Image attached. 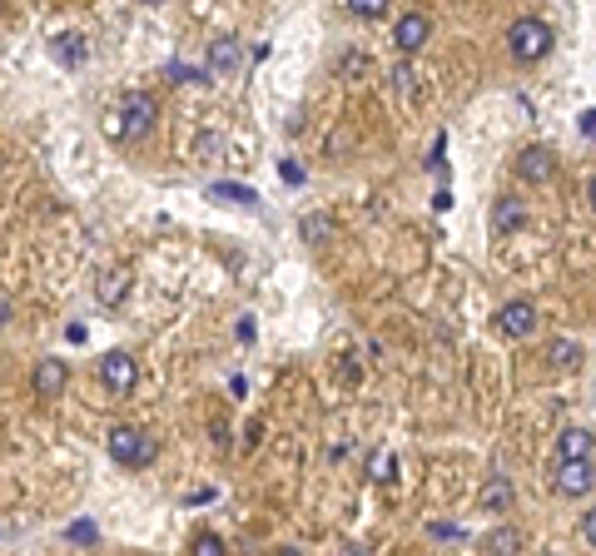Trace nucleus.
Instances as JSON below:
<instances>
[{
  "mask_svg": "<svg viewBox=\"0 0 596 556\" xmlns=\"http://www.w3.org/2000/svg\"><path fill=\"white\" fill-rule=\"evenodd\" d=\"M209 199H229V204H239V209H254V204H259V194L244 189V184H209Z\"/></svg>",
  "mask_w": 596,
  "mask_h": 556,
  "instance_id": "obj_17",
  "label": "nucleus"
},
{
  "mask_svg": "<svg viewBox=\"0 0 596 556\" xmlns=\"http://www.w3.org/2000/svg\"><path fill=\"white\" fill-rule=\"evenodd\" d=\"M279 174H284V184H303V179H308L298 159H279Z\"/></svg>",
  "mask_w": 596,
  "mask_h": 556,
  "instance_id": "obj_23",
  "label": "nucleus"
},
{
  "mask_svg": "<svg viewBox=\"0 0 596 556\" xmlns=\"http://www.w3.org/2000/svg\"><path fill=\"white\" fill-rule=\"evenodd\" d=\"M507 50H512L517 65H537V60H547V55H552V25L537 20V15H522V20L507 30Z\"/></svg>",
  "mask_w": 596,
  "mask_h": 556,
  "instance_id": "obj_1",
  "label": "nucleus"
},
{
  "mask_svg": "<svg viewBox=\"0 0 596 556\" xmlns=\"http://www.w3.org/2000/svg\"><path fill=\"white\" fill-rule=\"evenodd\" d=\"M145 5H159V0H145Z\"/></svg>",
  "mask_w": 596,
  "mask_h": 556,
  "instance_id": "obj_28",
  "label": "nucleus"
},
{
  "mask_svg": "<svg viewBox=\"0 0 596 556\" xmlns=\"http://www.w3.org/2000/svg\"><path fill=\"white\" fill-rule=\"evenodd\" d=\"M154 120H159V100L154 95H125L120 100V125H125V135H149L154 130Z\"/></svg>",
  "mask_w": 596,
  "mask_h": 556,
  "instance_id": "obj_6",
  "label": "nucleus"
},
{
  "mask_svg": "<svg viewBox=\"0 0 596 556\" xmlns=\"http://www.w3.org/2000/svg\"><path fill=\"white\" fill-rule=\"evenodd\" d=\"M298 234H303V244L323 249V244H333V239H338V224H333L328 214H303V219H298Z\"/></svg>",
  "mask_w": 596,
  "mask_h": 556,
  "instance_id": "obj_11",
  "label": "nucleus"
},
{
  "mask_svg": "<svg viewBox=\"0 0 596 556\" xmlns=\"http://www.w3.org/2000/svg\"><path fill=\"white\" fill-rule=\"evenodd\" d=\"M522 547H527V537L517 527H492L482 537V552H522Z\"/></svg>",
  "mask_w": 596,
  "mask_h": 556,
  "instance_id": "obj_15",
  "label": "nucleus"
},
{
  "mask_svg": "<svg viewBox=\"0 0 596 556\" xmlns=\"http://www.w3.org/2000/svg\"><path fill=\"white\" fill-rule=\"evenodd\" d=\"M582 537H587V547H596V507L582 517Z\"/></svg>",
  "mask_w": 596,
  "mask_h": 556,
  "instance_id": "obj_24",
  "label": "nucleus"
},
{
  "mask_svg": "<svg viewBox=\"0 0 596 556\" xmlns=\"http://www.w3.org/2000/svg\"><path fill=\"white\" fill-rule=\"evenodd\" d=\"M512 169H517V179H522V184H537V189H542V184H552V179H557V154H552L547 144H527V149L517 154V164H512Z\"/></svg>",
  "mask_w": 596,
  "mask_h": 556,
  "instance_id": "obj_4",
  "label": "nucleus"
},
{
  "mask_svg": "<svg viewBox=\"0 0 596 556\" xmlns=\"http://www.w3.org/2000/svg\"><path fill=\"white\" fill-rule=\"evenodd\" d=\"M388 5H393V0H348L353 20H383V15H388Z\"/></svg>",
  "mask_w": 596,
  "mask_h": 556,
  "instance_id": "obj_19",
  "label": "nucleus"
},
{
  "mask_svg": "<svg viewBox=\"0 0 596 556\" xmlns=\"http://www.w3.org/2000/svg\"><path fill=\"white\" fill-rule=\"evenodd\" d=\"M587 204H592V214H596V179L587 184Z\"/></svg>",
  "mask_w": 596,
  "mask_h": 556,
  "instance_id": "obj_27",
  "label": "nucleus"
},
{
  "mask_svg": "<svg viewBox=\"0 0 596 556\" xmlns=\"http://www.w3.org/2000/svg\"><path fill=\"white\" fill-rule=\"evenodd\" d=\"M552 487H557V497H587V492L596 487L592 457H562V462H557V477H552Z\"/></svg>",
  "mask_w": 596,
  "mask_h": 556,
  "instance_id": "obj_3",
  "label": "nucleus"
},
{
  "mask_svg": "<svg viewBox=\"0 0 596 556\" xmlns=\"http://www.w3.org/2000/svg\"><path fill=\"white\" fill-rule=\"evenodd\" d=\"M0 5H5V0H0Z\"/></svg>",
  "mask_w": 596,
  "mask_h": 556,
  "instance_id": "obj_29",
  "label": "nucleus"
},
{
  "mask_svg": "<svg viewBox=\"0 0 596 556\" xmlns=\"http://www.w3.org/2000/svg\"><path fill=\"white\" fill-rule=\"evenodd\" d=\"M65 383H70V368H65L60 358L35 363V398H40V403H55V398L65 393Z\"/></svg>",
  "mask_w": 596,
  "mask_h": 556,
  "instance_id": "obj_9",
  "label": "nucleus"
},
{
  "mask_svg": "<svg viewBox=\"0 0 596 556\" xmlns=\"http://www.w3.org/2000/svg\"><path fill=\"white\" fill-rule=\"evenodd\" d=\"M363 65H368V60H363V55H348V60H343V75H358V70H363Z\"/></svg>",
  "mask_w": 596,
  "mask_h": 556,
  "instance_id": "obj_26",
  "label": "nucleus"
},
{
  "mask_svg": "<svg viewBox=\"0 0 596 556\" xmlns=\"http://www.w3.org/2000/svg\"><path fill=\"white\" fill-rule=\"evenodd\" d=\"M100 383H105L110 393H130V388L140 383V363H135L130 353H105V358H100Z\"/></svg>",
  "mask_w": 596,
  "mask_h": 556,
  "instance_id": "obj_7",
  "label": "nucleus"
},
{
  "mask_svg": "<svg viewBox=\"0 0 596 556\" xmlns=\"http://www.w3.org/2000/svg\"><path fill=\"white\" fill-rule=\"evenodd\" d=\"M428 35H433V20H428V15H418V10H408V15L393 25V45H398L403 55H413L418 45H428Z\"/></svg>",
  "mask_w": 596,
  "mask_h": 556,
  "instance_id": "obj_8",
  "label": "nucleus"
},
{
  "mask_svg": "<svg viewBox=\"0 0 596 556\" xmlns=\"http://www.w3.org/2000/svg\"><path fill=\"white\" fill-rule=\"evenodd\" d=\"M65 537H70L75 547H95V542H100V532H95V522H85V517H80V522H75V527H70Z\"/></svg>",
  "mask_w": 596,
  "mask_h": 556,
  "instance_id": "obj_22",
  "label": "nucleus"
},
{
  "mask_svg": "<svg viewBox=\"0 0 596 556\" xmlns=\"http://www.w3.org/2000/svg\"><path fill=\"white\" fill-rule=\"evenodd\" d=\"M577 125H582V135H587V139H596V110H587V115H582Z\"/></svg>",
  "mask_w": 596,
  "mask_h": 556,
  "instance_id": "obj_25",
  "label": "nucleus"
},
{
  "mask_svg": "<svg viewBox=\"0 0 596 556\" xmlns=\"http://www.w3.org/2000/svg\"><path fill=\"white\" fill-rule=\"evenodd\" d=\"M542 363L557 368V373H572V368H582V348H577L572 338H552L547 353H542Z\"/></svg>",
  "mask_w": 596,
  "mask_h": 556,
  "instance_id": "obj_12",
  "label": "nucleus"
},
{
  "mask_svg": "<svg viewBox=\"0 0 596 556\" xmlns=\"http://www.w3.org/2000/svg\"><path fill=\"white\" fill-rule=\"evenodd\" d=\"M239 65V50H234V40H219V45H209V70H234Z\"/></svg>",
  "mask_w": 596,
  "mask_h": 556,
  "instance_id": "obj_18",
  "label": "nucleus"
},
{
  "mask_svg": "<svg viewBox=\"0 0 596 556\" xmlns=\"http://www.w3.org/2000/svg\"><path fill=\"white\" fill-rule=\"evenodd\" d=\"M527 224V204L517 199V194H502L497 204H492V234H517Z\"/></svg>",
  "mask_w": 596,
  "mask_h": 556,
  "instance_id": "obj_10",
  "label": "nucleus"
},
{
  "mask_svg": "<svg viewBox=\"0 0 596 556\" xmlns=\"http://www.w3.org/2000/svg\"><path fill=\"white\" fill-rule=\"evenodd\" d=\"M592 447H596V437L587 427H567L562 442H557V457H592Z\"/></svg>",
  "mask_w": 596,
  "mask_h": 556,
  "instance_id": "obj_14",
  "label": "nucleus"
},
{
  "mask_svg": "<svg viewBox=\"0 0 596 556\" xmlns=\"http://www.w3.org/2000/svg\"><path fill=\"white\" fill-rule=\"evenodd\" d=\"M110 457H115L120 467H149V462L159 457V447H154L149 432L130 427V422H120V427H110Z\"/></svg>",
  "mask_w": 596,
  "mask_h": 556,
  "instance_id": "obj_2",
  "label": "nucleus"
},
{
  "mask_svg": "<svg viewBox=\"0 0 596 556\" xmlns=\"http://www.w3.org/2000/svg\"><path fill=\"white\" fill-rule=\"evenodd\" d=\"M125 293H130V278H125V274L100 278V288H95V298H100L105 308H120V303H125Z\"/></svg>",
  "mask_w": 596,
  "mask_h": 556,
  "instance_id": "obj_16",
  "label": "nucleus"
},
{
  "mask_svg": "<svg viewBox=\"0 0 596 556\" xmlns=\"http://www.w3.org/2000/svg\"><path fill=\"white\" fill-rule=\"evenodd\" d=\"M55 50L65 55V65H80V60H85V40H80V35H60Z\"/></svg>",
  "mask_w": 596,
  "mask_h": 556,
  "instance_id": "obj_21",
  "label": "nucleus"
},
{
  "mask_svg": "<svg viewBox=\"0 0 596 556\" xmlns=\"http://www.w3.org/2000/svg\"><path fill=\"white\" fill-rule=\"evenodd\" d=\"M482 512H512V502H517V492H512V482L507 477H487V487H482Z\"/></svg>",
  "mask_w": 596,
  "mask_h": 556,
  "instance_id": "obj_13",
  "label": "nucleus"
},
{
  "mask_svg": "<svg viewBox=\"0 0 596 556\" xmlns=\"http://www.w3.org/2000/svg\"><path fill=\"white\" fill-rule=\"evenodd\" d=\"M497 333L502 338H532L537 333V303H527V298H512V303H502L497 308Z\"/></svg>",
  "mask_w": 596,
  "mask_h": 556,
  "instance_id": "obj_5",
  "label": "nucleus"
},
{
  "mask_svg": "<svg viewBox=\"0 0 596 556\" xmlns=\"http://www.w3.org/2000/svg\"><path fill=\"white\" fill-rule=\"evenodd\" d=\"M189 552L194 556H224V537H219V532H199V537L189 542Z\"/></svg>",
  "mask_w": 596,
  "mask_h": 556,
  "instance_id": "obj_20",
  "label": "nucleus"
}]
</instances>
